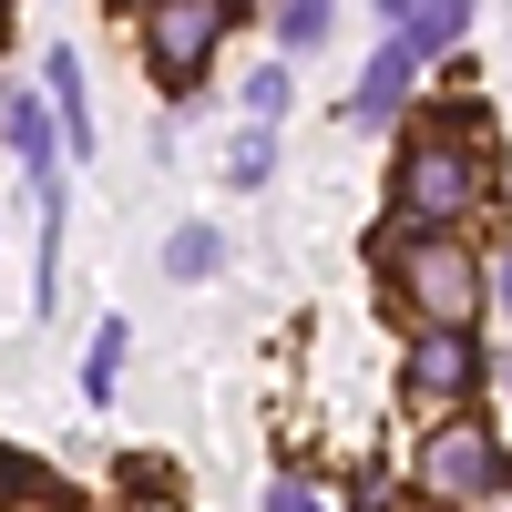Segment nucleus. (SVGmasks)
<instances>
[{
  "mask_svg": "<svg viewBox=\"0 0 512 512\" xmlns=\"http://www.w3.org/2000/svg\"><path fill=\"white\" fill-rule=\"evenodd\" d=\"M461 390H472V328H431V338L410 349V369H400V400L451 410Z\"/></svg>",
  "mask_w": 512,
  "mask_h": 512,
  "instance_id": "39448f33",
  "label": "nucleus"
},
{
  "mask_svg": "<svg viewBox=\"0 0 512 512\" xmlns=\"http://www.w3.org/2000/svg\"><path fill=\"white\" fill-rule=\"evenodd\" d=\"M226 267V236L216 226H175V246H164V277H216Z\"/></svg>",
  "mask_w": 512,
  "mask_h": 512,
  "instance_id": "9d476101",
  "label": "nucleus"
},
{
  "mask_svg": "<svg viewBox=\"0 0 512 512\" xmlns=\"http://www.w3.org/2000/svg\"><path fill=\"white\" fill-rule=\"evenodd\" d=\"M113 379H123V318H103L93 359H82V400H113Z\"/></svg>",
  "mask_w": 512,
  "mask_h": 512,
  "instance_id": "f8f14e48",
  "label": "nucleus"
},
{
  "mask_svg": "<svg viewBox=\"0 0 512 512\" xmlns=\"http://www.w3.org/2000/svg\"><path fill=\"white\" fill-rule=\"evenodd\" d=\"M420 492L431 502H492L502 492V451L472 420H451V431H431V451H420Z\"/></svg>",
  "mask_w": 512,
  "mask_h": 512,
  "instance_id": "7ed1b4c3",
  "label": "nucleus"
},
{
  "mask_svg": "<svg viewBox=\"0 0 512 512\" xmlns=\"http://www.w3.org/2000/svg\"><path fill=\"white\" fill-rule=\"evenodd\" d=\"M502 390H512V369H502Z\"/></svg>",
  "mask_w": 512,
  "mask_h": 512,
  "instance_id": "6ab92c4d",
  "label": "nucleus"
},
{
  "mask_svg": "<svg viewBox=\"0 0 512 512\" xmlns=\"http://www.w3.org/2000/svg\"><path fill=\"white\" fill-rule=\"evenodd\" d=\"M472 195H482L472 144H461L451 123H420V134H410V154H400V216H410V226H451Z\"/></svg>",
  "mask_w": 512,
  "mask_h": 512,
  "instance_id": "f257e3e1",
  "label": "nucleus"
},
{
  "mask_svg": "<svg viewBox=\"0 0 512 512\" xmlns=\"http://www.w3.org/2000/svg\"><path fill=\"white\" fill-rule=\"evenodd\" d=\"M400 287H410V318H431V328H472V308H482L472 256L441 236H400Z\"/></svg>",
  "mask_w": 512,
  "mask_h": 512,
  "instance_id": "f03ea898",
  "label": "nucleus"
},
{
  "mask_svg": "<svg viewBox=\"0 0 512 512\" xmlns=\"http://www.w3.org/2000/svg\"><path fill=\"white\" fill-rule=\"evenodd\" d=\"M21 492H41V461H21V451H0V502H21Z\"/></svg>",
  "mask_w": 512,
  "mask_h": 512,
  "instance_id": "2eb2a0df",
  "label": "nucleus"
},
{
  "mask_svg": "<svg viewBox=\"0 0 512 512\" xmlns=\"http://www.w3.org/2000/svg\"><path fill=\"white\" fill-rule=\"evenodd\" d=\"M502 297H512V256H502Z\"/></svg>",
  "mask_w": 512,
  "mask_h": 512,
  "instance_id": "a211bd4d",
  "label": "nucleus"
},
{
  "mask_svg": "<svg viewBox=\"0 0 512 512\" xmlns=\"http://www.w3.org/2000/svg\"><path fill=\"white\" fill-rule=\"evenodd\" d=\"M328 21H338V0H277V41H287V52H318Z\"/></svg>",
  "mask_w": 512,
  "mask_h": 512,
  "instance_id": "9b49d317",
  "label": "nucleus"
},
{
  "mask_svg": "<svg viewBox=\"0 0 512 512\" xmlns=\"http://www.w3.org/2000/svg\"><path fill=\"white\" fill-rule=\"evenodd\" d=\"M216 31H226L216 0H144V52H154L164 82H195L205 52H216Z\"/></svg>",
  "mask_w": 512,
  "mask_h": 512,
  "instance_id": "20e7f679",
  "label": "nucleus"
},
{
  "mask_svg": "<svg viewBox=\"0 0 512 512\" xmlns=\"http://www.w3.org/2000/svg\"><path fill=\"white\" fill-rule=\"evenodd\" d=\"M52 103H62V144L93 154V113H82V62L72 52H52Z\"/></svg>",
  "mask_w": 512,
  "mask_h": 512,
  "instance_id": "1a4fd4ad",
  "label": "nucleus"
},
{
  "mask_svg": "<svg viewBox=\"0 0 512 512\" xmlns=\"http://www.w3.org/2000/svg\"><path fill=\"white\" fill-rule=\"evenodd\" d=\"M410 72H420V52H410V41H390V52H379V62L359 72L349 113H359V123H390V113H400V93H410Z\"/></svg>",
  "mask_w": 512,
  "mask_h": 512,
  "instance_id": "423d86ee",
  "label": "nucleus"
},
{
  "mask_svg": "<svg viewBox=\"0 0 512 512\" xmlns=\"http://www.w3.org/2000/svg\"><path fill=\"white\" fill-rule=\"evenodd\" d=\"M472 31V0H410V52H451Z\"/></svg>",
  "mask_w": 512,
  "mask_h": 512,
  "instance_id": "6e6552de",
  "label": "nucleus"
},
{
  "mask_svg": "<svg viewBox=\"0 0 512 512\" xmlns=\"http://www.w3.org/2000/svg\"><path fill=\"white\" fill-rule=\"evenodd\" d=\"M267 512H328V502H318L308 482H267Z\"/></svg>",
  "mask_w": 512,
  "mask_h": 512,
  "instance_id": "dca6fc26",
  "label": "nucleus"
},
{
  "mask_svg": "<svg viewBox=\"0 0 512 512\" xmlns=\"http://www.w3.org/2000/svg\"><path fill=\"white\" fill-rule=\"evenodd\" d=\"M379 11H400V21H410V0H379Z\"/></svg>",
  "mask_w": 512,
  "mask_h": 512,
  "instance_id": "f3484780",
  "label": "nucleus"
},
{
  "mask_svg": "<svg viewBox=\"0 0 512 512\" xmlns=\"http://www.w3.org/2000/svg\"><path fill=\"white\" fill-rule=\"evenodd\" d=\"M0 123H11V154L31 164V175H52V164H62V134H52V113H41L31 93H11V113H0Z\"/></svg>",
  "mask_w": 512,
  "mask_h": 512,
  "instance_id": "0eeeda50",
  "label": "nucleus"
},
{
  "mask_svg": "<svg viewBox=\"0 0 512 512\" xmlns=\"http://www.w3.org/2000/svg\"><path fill=\"white\" fill-rule=\"evenodd\" d=\"M246 113L277 123V113H287V72H256V82H246Z\"/></svg>",
  "mask_w": 512,
  "mask_h": 512,
  "instance_id": "4468645a",
  "label": "nucleus"
},
{
  "mask_svg": "<svg viewBox=\"0 0 512 512\" xmlns=\"http://www.w3.org/2000/svg\"><path fill=\"white\" fill-rule=\"evenodd\" d=\"M267 175H277V144H267V123H256V134L226 144V185H267Z\"/></svg>",
  "mask_w": 512,
  "mask_h": 512,
  "instance_id": "ddd939ff",
  "label": "nucleus"
}]
</instances>
